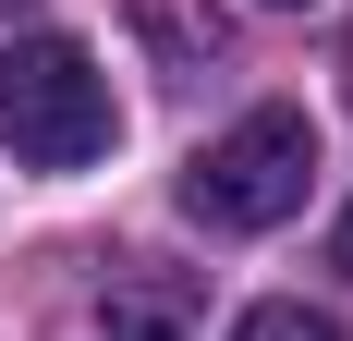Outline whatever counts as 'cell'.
Segmentation results:
<instances>
[{
  "instance_id": "1",
  "label": "cell",
  "mask_w": 353,
  "mask_h": 341,
  "mask_svg": "<svg viewBox=\"0 0 353 341\" xmlns=\"http://www.w3.org/2000/svg\"><path fill=\"white\" fill-rule=\"evenodd\" d=\"M0 146L37 170H85L122 146V110H110V73L73 49V37H0Z\"/></svg>"
},
{
  "instance_id": "6",
  "label": "cell",
  "mask_w": 353,
  "mask_h": 341,
  "mask_svg": "<svg viewBox=\"0 0 353 341\" xmlns=\"http://www.w3.org/2000/svg\"><path fill=\"white\" fill-rule=\"evenodd\" d=\"M329 269H341V280H353V207H341V232H329Z\"/></svg>"
},
{
  "instance_id": "2",
  "label": "cell",
  "mask_w": 353,
  "mask_h": 341,
  "mask_svg": "<svg viewBox=\"0 0 353 341\" xmlns=\"http://www.w3.org/2000/svg\"><path fill=\"white\" fill-rule=\"evenodd\" d=\"M305 183H317V122H305V110H244L219 146H195L183 207H195L208 232H268V220L305 207Z\"/></svg>"
},
{
  "instance_id": "4",
  "label": "cell",
  "mask_w": 353,
  "mask_h": 341,
  "mask_svg": "<svg viewBox=\"0 0 353 341\" xmlns=\"http://www.w3.org/2000/svg\"><path fill=\"white\" fill-rule=\"evenodd\" d=\"M232 341H353V329H341L329 305H244V317H232Z\"/></svg>"
},
{
  "instance_id": "5",
  "label": "cell",
  "mask_w": 353,
  "mask_h": 341,
  "mask_svg": "<svg viewBox=\"0 0 353 341\" xmlns=\"http://www.w3.org/2000/svg\"><path fill=\"white\" fill-rule=\"evenodd\" d=\"M134 12L171 37V61H183V73H208V61H219V12H183V0H134Z\"/></svg>"
},
{
  "instance_id": "3",
  "label": "cell",
  "mask_w": 353,
  "mask_h": 341,
  "mask_svg": "<svg viewBox=\"0 0 353 341\" xmlns=\"http://www.w3.org/2000/svg\"><path fill=\"white\" fill-rule=\"evenodd\" d=\"M195 329V280L183 269H134L98 293V341H183Z\"/></svg>"
}]
</instances>
